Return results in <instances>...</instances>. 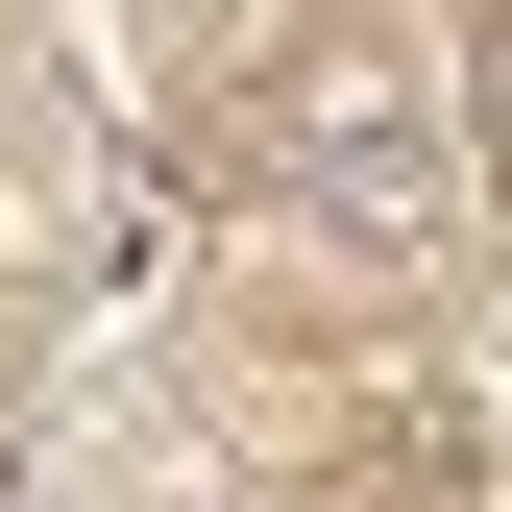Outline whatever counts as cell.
I'll return each instance as SVG.
<instances>
[{
	"label": "cell",
	"instance_id": "1",
	"mask_svg": "<svg viewBox=\"0 0 512 512\" xmlns=\"http://www.w3.org/2000/svg\"><path fill=\"white\" fill-rule=\"evenodd\" d=\"M244 147H269V196L317 244H391V269L464 220V98H439L391 25H293L269 74H244Z\"/></svg>",
	"mask_w": 512,
	"mask_h": 512
},
{
	"label": "cell",
	"instance_id": "2",
	"mask_svg": "<svg viewBox=\"0 0 512 512\" xmlns=\"http://www.w3.org/2000/svg\"><path fill=\"white\" fill-rule=\"evenodd\" d=\"M464 171H512V0L464 25Z\"/></svg>",
	"mask_w": 512,
	"mask_h": 512
}]
</instances>
